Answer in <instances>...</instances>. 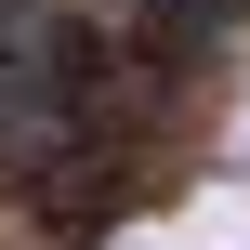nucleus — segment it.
I'll list each match as a JSON object with an SVG mask.
<instances>
[{
    "label": "nucleus",
    "instance_id": "f257e3e1",
    "mask_svg": "<svg viewBox=\"0 0 250 250\" xmlns=\"http://www.w3.org/2000/svg\"><path fill=\"white\" fill-rule=\"evenodd\" d=\"M224 13H237V0H145V26H158L171 53H198V40H224Z\"/></svg>",
    "mask_w": 250,
    "mask_h": 250
}]
</instances>
